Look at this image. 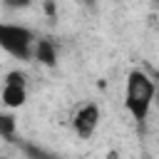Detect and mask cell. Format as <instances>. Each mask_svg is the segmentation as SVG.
I'll list each match as a JSON object with an SVG mask.
<instances>
[{
  "instance_id": "1",
  "label": "cell",
  "mask_w": 159,
  "mask_h": 159,
  "mask_svg": "<svg viewBox=\"0 0 159 159\" xmlns=\"http://www.w3.org/2000/svg\"><path fill=\"white\" fill-rule=\"evenodd\" d=\"M154 97H157V87L147 77V72L132 70L129 77H127V92H124V107H127V112L137 122H144L147 114H149V109H152Z\"/></svg>"
},
{
  "instance_id": "2",
  "label": "cell",
  "mask_w": 159,
  "mask_h": 159,
  "mask_svg": "<svg viewBox=\"0 0 159 159\" xmlns=\"http://www.w3.org/2000/svg\"><path fill=\"white\" fill-rule=\"evenodd\" d=\"M0 45L5 52H10L17 60H30L35 57V45L37 37L30 27L22 25H12V22H2L0 25Z\"/></svg>"
},
{
  "instance_id": "3",
  "label": "cell",
  "mask_w": 159,
  "mask_h": 159,
  "mask_svg": "<svg viewBox=\"0 0 159 159\" xmlns=\"http://www.w3.org/2000/svg\"><path fill=\"white\" fill-rule=\"evenodd\" d=\"M99 117H102V112H99V107H97L94 102L82 104V107L75 112V117H72V129H75V134H77L80 139H89V137L94 134L97 124H99Z\"/></svg>"
},
{
  "instance_id": "4",
  "label": "cell",
  "mask_w": 159,
  "mask_h": 159,
  "mask_svg": "<svg viewBox=\"0 0 159 159\" xmlns=\"http://www.w3.org/2000/svg\"><path fill=\"white\" fill-rule=\"evenodd\" d=\"M0 99H2V104H5L7 109H17V107L25 104L27 89H25L22 84H5V82H2V94H0Z\"/></svg>"
},
{
  "instance_id": "5",
  "label": "cell",
  "mask_w": 159,
  "mask_h": 159,
  "mask_svg": "<svg viewBox=\"0 0 159 159\" xmlns=\"http://www.w3.org/2000/svg\"><path fill=\"white\" fill-rule=\"evenodd\" d=\"M35 60L40 65H45V67H55L57 65V50H55V45L47 37L37 40V45H35Z\"/></svg>"
},
{
  "instance_id": "6",
  "label": "cell",
  "mask_w": 159,
  "mask_h": 159,
  "mask_svg": "<svg viewBox=\"0 0 159 159\" xmlns=\"http://www.w3.org/2000/svg\"><path fill=\"white\" fill-rule=\"evenodd\" d=\"M20 149H22V154H25L27 159H60L57 154H52V152H47V149L37 147V144H30V142H22V144H20Z\"/></svg>"
},
{
  "instance_id": "7",
  "label": "cell",
  "mask_w": 159,
  "mask_h": 159,
  "mask_svg": "<svg viewBox=\"0 0 159 159\" xmlns=\"http://www.w3.org/2000/svg\"><path fill=\"white\" fill-rule=\"evenodd\" d=\"M0 134L5 142H12L15 139V117L12 114H0Z\"/></svg>"
},
{
  "instance_id": "8",
  "label": "cell",
  "mask_w": 159,
  "mask_h": 159,
  "mask_svg": "<svg viewBox=\"0 0 159 159\" xmlns=\"http://www.w3.org/2000/svg\"><path fill=\"white\" fill-rule=\"evenodd\" d=\"M5 84H22V87H25V84H27V77H25L20 70H15V72H7V75H5Z\"/></svg>"
},
{
  "instance_id": "9",
  "label": "cell",
  "mask_w": 159,
  "mask_h": 159,
  "mask_svg": "<svg viewBox=\"0 0 159 159\" xmlns=\"http://www.w3.org/2000/svg\"><path fill=\"white\" fill-rule=\"evenodd\" d=\"M32 0H2V5L7 7V10H22V7H27Z\"/></svg>"
},
{
  "instance_id": "10",
  "label": "cell",
  "mask_w": 159,
  "mask_h": 159,
  "mask_svg": "<svg viewBox=\"0 0 159 159\" xmlns=\"http://www.w3.org/2000/svg\"><path fill=\"white\" fill-rule=\"evenodd\" d=\"M84 2H89V0H84Z\"/></svg>"
}]
</instances>
